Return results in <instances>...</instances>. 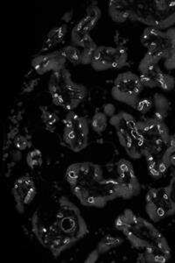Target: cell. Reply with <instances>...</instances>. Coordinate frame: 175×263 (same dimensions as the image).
<instances>
[{
    "label": "cell",
    "mask_w": 175,
    "mask_h": 263,
    "mask_svg": "<svg viewBox=\"0 0 175 263\" xmlns=\"http://www.w3.org/2000/svg\"><path fill=\"white\" fill-rule=\"evenodd\" d=\"M31 226L36 239L54 258L59 257L89 233L80 210L64 196L36 210Z\"/></svg>",
    "instance_id": "cell-1"
},
{
    "label": "cell",
    "mask_w": 175,
    "mask_h": 263,
    "mask_svg": "<svg viewBox=\"0 0 175 263\" xmlns=\"http://www.w3.org/2000/svg\"><path fill=\"white\" fill-rule=\"evenodd\" d=\"M114 226L135 249L141 251L139 261L164 263L171 259V249L163 234L131 210L120 213Z\"/></svg>",
    "instance_id": "cell-2"
},
{
    "label": "cell",
    "mask_w": 175,
    "mask_h": 263,
    "mask_svg": "<svg viewBox=\"0 0 175 263\" xmlns=\"http://www.w3.org/2000/svg\"><path fill=\"white\" fill-rule=\"evenodd\" d=\"M108 12L116 23L136 21L160 30L175 24V0H111Z\"/></svg>",
    "instance_id": "cell-3"
},
{
    "label": "cell",
    "mask_w": 175,
    "mask_h": 263,
    "mask_svg": "<svg viewBox=\"0 0 175 263\" xmlns=\"http://www.w3.org/2000/svg\"><path fill=\"white\" fill-rule=\"evenodd\" d=\"M48 88L54 105L68 111H74L88 95L86 86L75 83L67 69L52 73Z\"/></svg>",
    "instance_id": "cell-4"
},
{
    "label": "cell",
    "mask_w": 175,
    "mask_h": 263,
    "mask_svg": "<svg viewBox=\"0 0 175 263\" xmlns=\"http://www.w3.org/2000/svg\"><path fill=\"white\" fill-rule=\"evenodd\" d=\"M140 42L152 60L157 63L164 61L166 69H175V27L166 30L146 27Z\"/></svg>",
    "instance_id": "cell-5"
},
{
    "label": "cell",
    "mask_w": 175,
    "mask_h": 263,
    "mask_svg": "<svg viewBox=\"0 0 175 263\" xmlns=\"http://www.w3.org/2000/svg\"><path fill=\"white\" fill-rule=\"evenodd\" d=\"M110 124L115 128L119 143L130 158L144 157L145 141L139 121L126 111H119L110 118Z\"/></svg>",
    "instance_id": "cell-6"
},
{
    "label": "cell",
    "mask_w": 175,
    "mask_h": 263,
    "mask_svg": "<svg viewBox=\"0 0 175 263\" xmlns=\"http://www.w3.org/2000/svg\"><path fill=\"white\" fill-rule=\"evenodd\" d=\"M74 197L83 206L102 209L111 201L119 197L116 179L102 178L89 182L85 185L71 188Z\"/></svg>",
    "instance_id": "cell-7"
},
{
    "label": "cell",
    "mask_w": 175,
    "mask_h": 263,
    "mask_svg": "<svg viewBox=\"0 0 175 263\" xmlns=\"http://www.w3.org/2000/svg\"><path fill=\"white\" fill-rule=\"evenodd\" d=\"M89 123L86 118L74 111H68L63 126V142L73 152L79 153L89 143Z\"/></svg>",
    "instance_id": "cell-8"
},
{
    "label": "cell",
    "mask_w": 175,
    "mask_h": 263,
    "mask_svg": "<svg viewBox=\"0 0 175 263\" xmlns=\"http://www.w3.org/2000/svg\"><path fill=\"white\" fill-rule=\"evenodd\" d=\"M144 88L140 76L133 72H124L114 80L111 95L116 101L135 108Z\"/></svg>",
    "instance_id": "cell-9"
},
{
    "label": "cell",
    "mask_w": 175,
    "mask_h": 263,
    "mask_svg": "<svg viewBox=\"0 0 175 263\" xmlns=\"http://www.w3.org/2000/svg\"><path fill=\"white\" fill-rule=\"evenodd\" d=\"M146 213L155 223L174 215L175 203L170 195L168 186L149 190L146 196Z\"/></svg>",
    "instance_id": "cell-10"
},
{
    "label": "cell",
    "mask_w": 175,
    "mask_h": 263,
    "mask_svg": "<svg viewBox=\"0 0 175 263\" xmlns=\"http://www.w3.org/2000/svg\"><path fill=\"white\" fill-rule=\"evenodd\" d=\"M140 78L144 87L149 89L159 88L164 91H171L175 87V78L161 69L159 63L145 54L139 65Z\"/></svg>",
    "instance_id": "cell-11"
},
{
    "label": "cell",
    "mask_w": 175,
    "mask_h": 263,
    "mask_svg": "<svg viewBox=\"0 0 175 263\" xmlns=\"http://www.w3.org/2000/svg\"><path fill=\"white\" fill-rule=\"evenodd\" d=\"M127 62L128 52L124 47L99 46L90 66L95 71H108L122 69L126 66Z\"/></svg>",
    "instance_id": "cell-12"
},
{
    "label": "cell",
    "mask_w": 175,
    "mask_h": 263,
    "mask_svg": "<svg viewBox=\"0 0 175 263\" xmlns=\"http://www.w3.org/2000/svg\"><path fill=\"white\" fill-rule=\"evenodd\" d=\"M139 125L145 141L144 156L151 150L166 147L169 143L171 135L164 120L143 119L139 121Z\"/></svg>",
    "instance_id": "cell-13"
},
{
    "label": "cell",
    "mask_w": 175,
    "mask_h": 263,
    "mask_svg": "<svg viewBox=\"0 0 175 263\" xmlns=\"http://www.w3.org/2000/svg\"><path fill=\"white\" fill-rule=\"evenodd\" d=\"M102 178H104V171L101 166L89 162L69 165L65 173L66 181L70 188L85 185Z\"/></svg>",
    "instance_id": "cell-14"
},
{
    "label": "cell",
    "mask_w": 175,
    "mask_h": 263,
    "mask_svg": "<svg viewBox=\"0 0 175 263\" xmlns=\"http://www.w3.org/2000/svg\"><path fill=\"white\" fill-rule=\"evenodd\" d=\"M116 182L119 184V197L131 199L141 192V185L131 162L121 159L116 164Z\"/></svg>",
    "instance_id": "cell-15"
},
{
    "label": "cell",
    "mask_w": 175,
    "mask_h": 263,
    "mask_svg": "<svg viewBox=\"0 0 175 263\" xmlns=\"http://www.w3.org/2000/svg\"><path fill=\"white\" fill-rule=\"evenodd\" d=\"M135 109L144 117V119L164 120L169 112V100L160 93L141 96Z\"/></svg>",
    "instance_id": "cell-16"
},
{
    "label": "cell",
    "mask_w": 175,
    "mask_h": 263,
    "mask_svg": "<svg viewBox=\"0 0 175 263\" xmlns=\"http://www.w3.org/2000/svg\"><path fill=\"white\" fill-rule=\"evenodd\" d=\"M102 11L98 6H89L87 8L85 14L72 29L71 41L74 46L83 48L85 42L91 38L89 33L100 21Z\"/></svg>",
    "instance_id": "cell-17"
},
{
    "label": "cell",
    "mask_w": 175,
    "mask_h": 263,
    "mask_svg": "<svg viewBox=\"0 0 175 263\" xmlns=\"http://www.w3.org/2000/svg\"><path fill=\"white\" fill-rule=\"evenodd\" d=\"M12 194L16 209L21 214L24 213L27 206L33 202L37 194V188L33 177L28 174L18 177L12 186Z\"/></svg>",
    "instance_id": "cell-18"
},
{
    "label": "cell",
    "mask_w": 175,
    "mask_h": 263,
    "mask_svg": "<svg viewBox=\"0 0 175 263\" xmlns=\"http://www.w3.org/2000/svg\"><path fill=\"white\" fill-rule=\"evenodd\" d=\"M66 60L60 51L39 54L32 60V68L36 74L43 76L47 73L65 69Z\"/></svg>",
    "instance_id": "cell-19"
},
{
    "label": "cell",
    "mask_w": 175,
    "mask_h": 263,
    "mask_svg": "<svg viewBox=\"0 0 175 263\" xmlns=\"http://www.w3.org/2000/svg\"><path fill=\"white\" fill-rule=\"evenodd\" d=\"M167 146L151 150L144 156L146 160L149 175L156 179L163 177L171 167L166 156Z\"/></svg>",
    "instance_id": "cell-20"
},
{
    "label": "cell",
    "mask_w": 175,
    "mask_h": 263,
    "mask_svg": "<svg viewBox=\"0 0 175 263\" xmlns=\"http://www.w3.org/2000/svg\"><path fill=\"white\" fill-rule=\"evenodd\" d=\"M67 33H68V26L65 23L53 27L45 37L40 52L46 53L58 47L61 43H63Z\"/></svg>",
    "instance_id": "cell-21"
},
{
    "label": "cell",
    "mask_w": 175,
    "mask_h": 263,
    "mask_svg": "<svg viewBox=\"0 0 175 263\" xmlns=\"http://www.w3.org/2000/svg\"><path fill=\"white\" fill-rule=\"evenodd\" d=\"M124 242V239L118 235H112V234H108L103 238V239L98 242L96 248H95L92 254L89 255V260H87V262H95L102 254H105L110 251L113 248H116L121 245Z\"/></svg>",
    "instance_id": "cell-22"
},
{
    "label": "cell",
    "mask_w": 175,
    "mask_h": 263,
    "mask_svg": "<svg viewBox=\"0 0 175 263\" xmlns=\"http://www.w3.org/2000/svg\"><path fill=\"white\" fill-rule=\"evenodd\" d=\"M40 109L42 122L44 123L45 127L48 129V131H54L59 121V118L56 114L50 110L48 106H41Z\"/></svg>",
    "instance_id": "cell-23"
},
{
    "label": "cell",
    "mask_w": 175,
    "mask_h": 263,
    "mask_svg": "<svg viewBox=\"0 0 175 263\" xmlns=\"http://www.w3.org/2000/svg\"><path fill=\"white\" fill-rule=\"evenodd\" d=\"M59 51L66 60L70 62L72 64L74 65L82 64V50H80L77 47L74 45L66 46Z\"/></svg>",
    "instance_id": "cell-24"
},
{
    "label": "cell",
    "mask_w": 175,
    "mask_h": 263,
    "mask_svg": "<svg viewBox=\"0 0 175 263\" xmlns=\"http://www.w3.org/2000/svg\"><path fill=\"white\" fill-rule=\"evenodd\" d=\"M98 48L96 43L94 42L92 38H89L85 44L83 45L82 49V64L83 65H90L92 63L93 57L95 54V50Z\"/></svg>",
    "instance_id": "cell-25"
},
{
    "label": "cell",
    "mask_w": 175,
    "mask_h": 263,
    "mask_svg": "<svg viewBox=\"0 0 175 263\" xmlns=\"http://www.w3.org/2000/svg\"><path fill=\"white\" fill-rule=\"evenodd\" d=\"M109 122L107 114L103 111H96L91 120V127L96 134H102L107 129Z\"/></svg>",
    "instance_id": "cell-26"
},
{
    "label": "cell",
    "mask_w": 175,
    "mask_h": 263,
    "mask_svg": "<svg viewBox=\"0 0 175 263\" xmlns=\"http://www.w3.org/2000/svg\"><path fill=\"white\" fill-rule=\"evenodd\" d=\"M26 162L28 167L31 168H36L42 166L43 163V156L42 151L40 149H33L30 151L27 155Z\"/></svg>",
    "instance_id": "cell-27"
},
{
    "label": "cell",
    "mask_w": 175,
    "mask_h": 263,
    "mask_svg": "<svg viewBox=\"0 0 175 263\" xmlns=\"http://www.w3.org/2000/svg\"><path fill=\"white\" fill-rule=\"evenodd\" d=\"M166 156L171 166L175 167V135H171L169 143L166 148Z\"/></svg>",
    "instance_id": "cell-28"
},
{
    "label": "cell",
    "mask_w": 175,
    "mask_h": 263,
    "mask_svg": "<svg viewBox=\"0 0 175 263\" xmlns=\"http://www.w3.org/2000/svg\"><path fill=\"white\" fill-rule=\"evenodd\" d=\"M14 146L17 149L23 151L29 147V141L25 135H18L15 137Z\"/></svg>",
    "instance_id": "cell-29"
},
{
    "label": "cell",
    "mask_w": 175,
    "mask_h": 263,
    "mask_svg": "<svg viewBox=\"0 0 175 263\" xmlns=\"http://www.w3.org/2000/svg\"><path fill=\"white\" fill-rule=\"evenodd\" d=\"M168 188H169L170 195H171L172 201L175 203V170L172 172Z\"/></svg>",
    "instance_id": "cell-30"
},
{
    "label": "cell",
    "mask_w": 175,
    "mask_h": 263,
    "mask_svg": "<svg viewBox=\"0 0 175 263\" xmlns=\"http://www.w3.org/2000/svg\"><path fill=\"white\" fill-rule=\"evenodd\" d=\"M174 135H175V128H174Z\"/></svg>",
    "instance_id": "cell-31"
}]
</instances>
